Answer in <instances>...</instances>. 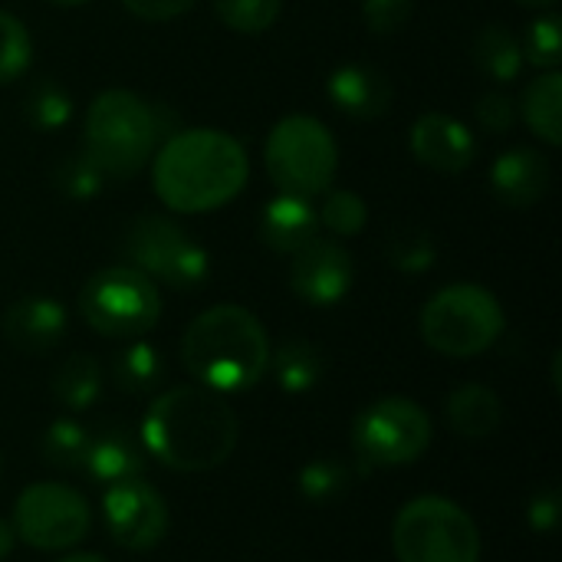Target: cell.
<instances>
[{"instance_id":"cell-1","label":"cell","mask_w":562,"mask_h":562,"mask_svg":"<svg viewBox=\"0 0 562 562\" xmlns=\"http://www.w3.org/2000/svg\"><path fill=\"white\" fill-rule=\"evenodd\" d=\"M247 175V148L221 128H178L151 155L155 194L178 214H207L231 204Z\"/></svg>"},{"instance_id":"cell-2","label":"cell","mask_w":562,"mask_h":562,"mask_svg":"<svg viewBox=\"0 0 562 562\" xmlns=\"http://www.w3.org/2000/svg\"><path fill=\"white\" fill-rule=\"evenodd\" d=\"M142 445L148 458L171 471H214L237 448V415L221 392L178 385L151 402L142 422Z\"/></svg>"},{"instance_id":"cell-3","label":"cell","mask_w":562,"mask_h":562,"mask_svg":"<svg viewBox=\"0 0 562 562\" xmlns=\"http://www.w3.org/2000/svg\"><path fill=\"white\" fill-rule=\"evenodd\" d=\"M181 362L211 392H247L270 369V339L250 310L221 303L191 319L181 336Z\"/></svg>"},{"instance_id":"cell-4","label":"cell","mask_w":562,"mask_h":562,"mask_svg":"<svg viewBox=\"0 0 562 562\" xmlns=\"http://www.w3.org/2000/svg\"><path fill=\"white\" fill-rule=\"evenodd\" d=\"M168 112L128 89H105L86 112V151L99 161L105 178L125 181L138 175L161 138H168Z\"/></svg>"},{"instance_id":"cell-5","label":"cell","mask_w":562,"mask_h":562,"mask_svg":"<svg viewBox=\"0 0 562 562\" xmlns=\"http://www.w3.org/2000/svg\"><path fill=\"white\" fill-rule=\"evenodd\" d=\"M501 300L477 283H451L422 310V339L448 359H474L504 336Z\"/></svg>"},{"instance_id":"cell-6","label":"cell","mask_w":562,"mask_h":562,"mask_svg":"<svg viewBox=\"0 0 562 562\" xmlns=\"http://www.w3.org/2000/svg\"><path fill=\"white\" fill-rule=\"evenodd\" d=\"M79 313L99 336L142 339L161 319V290L142 270L112 263L82 283Z\"/></svg>"},{"instance_id":"cell-7","label":"cell","mask_w":562,"mask_h":562,"mask_svg":"<svg viewBox=\"0 0 562 562\" xmlns=\"http://www.w3.org/2000/svg\"><path fill=\"white\" fill-rule=\"evenodd\" d=\"M392 547L398 562H481V530L454 501L415 497L395 517Z\"/></svg>"},{"instance_id":"cell-8","label":"cell","mask_w":562,"mask_h":562,"mask_svg":"<svg viewBox=\"0 0 562 562\" xmlns=\"http://www.w3.org/2000/svg\"><path fill=\"white\" fill-rule=\"evenodd\" d=\"M263 161L280 191L313 198L329 191L339 168V148L333 132L319 119L286 115L270 128Z\"/></svg>"},{"instance_id":"cell-9","label":"cell","mask_w":562,"mask_h":562,"mask_svg":"<svg viewBox=\"0 0 562 562\" xmlns=\"http://www.w3.org/2000/svg\"><path fill=\"white\" fill-rule=\"evenodd\" d=\"M122 250L128 257V267L178 293H191L211 277V254L165 214L135 217L122 237Z\"/></svg>"},{"instance_id":"cell-10","label":"cell","mask_w":562,"mask_h":562,"mask_svg":"<svg viewBox=\"0 0 562 562\" xmlns=\"http://www.w3.org/2000/svg\"><path fill=\"white\" fill-rule=\"evenodd\" d=\"M431 418L412 398H382L352 422V448L372 468L415 464L431 448Z\"/></svg>"},{"instance_id":"cell-11","label":"cell","mask_w":562,"mask_h":562,"mask_svg":"<svg viewBox=\"0 0 562 562\" xmlns=\"http://www.w3.org/2000/svg\"><path fill=\"white\" fill-rule=\"evenodd\" d=\"M92 527L89 501L66 484H30L13 507V533L33 550H69Z\"/></svg>"},{"instance_id":"cell-12","label":"cell","mask_w":562,"mask_h":562,"mask_svg":"<svg viewBox=\"0 0 562 562\" xmlns=\"http://www.w3.org/2000/svg\"><path fill=\"white\" fill-rule=\"evenodd\" d=\"M105 527L125 550H151L168 533V507L155 487L142 477L105 487L102 497Z\"/></svg>"},{"instance_id":"cell-13","label":"cell","mask_w":562,"mask_h":562,"mask_svg":"<svg viewBox=\"0 0 562 562\" xmlns=\"http://www.w3.org/2000/svg\"><path fill=\"white\" fill-rule=\"evenodd\" d=\"M356 283V260L336 240H310L293 254L290 290L310 306H336Z\"/></svg>"},{"instance_id":"cell-14","label":"cell","mask_w":562,"mask_h":562,"mask_svg":"<svg viewBox=\"0 0 562 562\" xmlns=\"http://www.w3.org/2000/svg\"><path fill=\"white\" fill-rule=\"evenodd\" d=\"M408 145L422 165L445 171V175H458V171L471 168V161L477 155L474 132L448 112H425L412 125Z\"/></svg>"},{"instance_id":"cell-15","label":"cell","mask_w":562,"mask_h":562,"mask_svg":"<svg viewBox=\"0 0 562 562\" xmlns=\"http://www.w3.org/2000/svg\"><path fill=\"white\" fill-rule=\"evenodd\" d=\"M553 181V168L550 158L537 148H510L504 155H497L494 168H491V191L504 207L514 211H527L533 207Z\"/></svg>"},{"instance_id":"cell-16","label":"cell","mask_w":562,"mask_h":562,"mask_svg":"<svg viewBox=\"0 0 562 562\" xmlns=\"http://www.w3.org/2000/svg\"><path fill=\"white\" fill-rule=\"evenodd\" d=\"M66 310L53 296H23L3 313V336L26 356L49 352L66 336Z\"/></svg>"},{"instance_id":"cell-17","label":"cell","mask_w":562,"mask_h":562,"mask_svg":"<svg viewBox=\"0 0 562 562\" xmlns=\"http://www.w3.org/2000/svg\"><path fill=\"white\" fill-rule=\"evenodd\" d=\"M82 468L92 474V481L112 487V484L142 477L148 468V451L142 438L128 431L125 425H105L95 435H89Z\"/></svg>"},{"instance_id":"cell-18","label":"cell","mask_w":562,"mask_h":562,"mask_svg":"<svg viewBox=\"0 0 562 562\" xmlns=\"http://www.w3.org/2000/svg\"><path fill=\"white\" fill-rule=\"evenodd\" d=\"M326 92L342 115H352L362 122L385 115L392 105L389 76L369 63H342L339 69H333L326 79Z\"/></svg>"},{"instance_id":"cell-19","label":"cell","mask_w":562,"mask_h":562,"mask_svg":"<svg viewBox=\"0 0 562 562\" xmlns=\"http://www.w3.org/2000/svg\"><path fill=\"white\" fill-rule=\"evenodd\" d=\"M316 237H319V217H316V207H313L310 198L280 191L277 198H270L263 204V214H260V240L270 250L293 257L300 247H306Z\"/></svg>"},{"instance_id":"cell-20","label":"cell","mask_w":562,"mask_h":562,"mask_svg":"<svg viewBox=\"0 0 562 562\" xmlns=\"http://www.w3.org/2000/svg\"><path fill=\"white\" fill-rule=\"evenodd\" d=\"M448 422L461 438L484 441L501 428L504 405H501L494 389H487L481 382H471V385H461V389H454L448 395Z\"/></svg>"},{"instance_id":"cell-21","label":"cell","mask_w":562,"mask_h":562,"mask_svg":"<svg viewBox=\"0 0 562 562\" xmlns=\"http://www.w3.org/2000/svg\"><path fill=\"white\" fill-rule=\"evenodd\" d=\"M520 115L527 122V128L547 142L550 148L562 145V76L560 69H547L540 72L533 82H527L524 95H520Z\"/></svg>"},{"instance_id":"cell-22","label":"cell","mask_w":562,"mask_h":562,"mask_svg":"<svg viewBox=\"0 0 562 562\" xmlns=\"http://www.w3.org/2000/svg\"><path fill=\"white\" fill-rule=\"evenodd\" d=\"M277 385L290 395H303L319 385L326 372V352L310 342V339H286L273 356H270Z\"/></svg>"},{"instance_id":"cell-23","label":"cell","mask_w":562,"mask_h":562,"mask_svg":"<svg viewBox=\"0 0 562 562\" xmlns=\"http://www.w3.org/2000/svg\"><path fill=\"white\" fill-rule=\"evenodd\" d=\"M474 63L477 69L494 79V82H514L520 79L527 59H524V46L520 36L510 33L504 23H491L474 36Z\"/></svg>"},{"instance_id":"cell-24","label":"cell","mask_w":562,"mask_h":562,"mask_svg":"<svg viewBox=\"0 0 562 562\" xmlns=\"http://www.w3.org/2000/svg\"><path fill=\"white\" fill-rule=\"evenodd\" d=\"M165 362L151 342H132L112 359V382L125 395H148L161 385Z\"/></svg>"},{"instance_id":"cell-25","label":"cell","mask_w":562,"mask_h":562,"mask_svg":"<svg viewBox=\"0 0 562 562\" xmlns=\"http://www.w3.org/2000/svg\"><path fill=\"white\" fill-rule=\"evenodd\" d=\"M102 392V369L92 356L86 352H76L69 356L56 375H53V395L59 405L72 408V412H86L89 405H95Z\"/></svg>"},{"instance_id":"cell-26","label":"cell","mask_w":562,"mask_h":562,"mask_svg":"<svg viewBox=\"0 0 562 562\" xmlns=\"http://www.w3.org/2000/svg\"><path fill=\"white\" fill-rule=\"evenodd\" d=\"M86 448H89V431L72 418L53 422L40 441L43 461L56 471H79L86 461Z\"/></svg>"},{"instance_id":"cell-27","label":"cell","mask_w":562,"mask_h":562,"mask_svg":"<svg viewBox=\"0 0 562 562\" xmlns=\"http://www.w3.org/2000/svg\"><path fill=\"white\" fill-rule=\"evenodd\" d=\"M23 112H26V122H30L33 128H40V132H56V128H63V125L69 122V115H72V99H69V92H66L59 82L40 79V82L26 92Z\"/></svg>"},{"instance_id":"cell-28","label":"cell","mask_w":562,"mask_h":562,"mask_svg":"<svg viewBox=\"0 0 562 562\" xmlns=\"http://www.w3.org/2000/svg\"><path fill=\"white\" fill-rule=\"evenodd\" d=\"M385 257L402 273H425V270L435 267L438 247H435V237L428 231H422V227H402V231H395L389 237Z\"/></svg>"},{"instance_id":"cell-29","label":"cell","mask_w":562,"mask_h":562,"mask_svg":"<svg viewBox=\"0 0 562 562\" xmlns=\"http://www.w3.org/2000/svg\"><path fill=\"white\" fill-rule=\"evenodd\" d=\"M53 181H56V188H59L66 198H72V201H86V198H95L109 178H105V171L99 168V161L82 148V151L66 155V158L56 165Z\"/></svg>"},{"instance_id":"cell-30","label":"cell","mask_w":562,"mask_h":562,"mask_svg":"<svg viewBox=\"0 0 562 562\" xmlns=\"http://www.w3.org/2000/svg\"><path fill=\"white\" fill-rule=\"evenodd\" d=\"M316 217H319V227H326L333 237H356L362 234L369 221V207L356 191L336 188V191H326V201L323 207H316Z\"/></svg>"},{"instance_id":"cell-31","label":"cell","mask_w":562,"mask_h":562,"mask_svg":"<svg viewBox=\"0 0 562 562\" xmlns=\"http://www.w3.org/2000/svg\"><path fill=\"white\" fill-rule=\"evenodd\" d=\"M349 481H352V471L339 458H316L300 471L296 487L306 501L326 504V501H336L339 494H346Z\"/></svg>"},{"instance_id":"cell-32","label":"cell","mask_w":562,"mask_h":562,"mask_svg":"<svg viewBox=\"0 0 562 562\" xmlns=\"http://www.w3.org/2000/svg\"><path fill=\"white\" fill-rule=\"evenodd\" d=\"M33 63V40L20 16L0 10V82L20 79Z\"/></svg>"},{"instance_id":"cell-33","label":"cell","mask_w":562,"mask_h":562,"mask_svg":"<svg viewBox=\"0 0 562 562\" xmlns=\"http://www.w3.org/2000/svg\"><path fill=\"white\" fill-rule=\"evenodd\" d=\"M214 13L234 33H267L280 16V0H214Z\"/></svg>"},{"instance_id":"cell-34","label":"cell","mask_w":562,"mask_h":562,"mask_svg":"<svg viewBox=\"0 0 562 562\" xmlns=\"http://www.w3.org/2000/svg\"><path fill=\"white\" fill-rule=\"evenodd\" d=\"M557 13H543L527 26V36L520 40L524 59L533 63L537 69H560L562 63V30Z\"/></svg>"},{"instance_id":"cell-35","label":"cell","mask_w":562,"mask_h":562,"mask_svg":"<svg viewBox=\"0 0 562 562\" xmlns=\"http://www.w3.org/2000/svg\"><path fill=\"white\" fill-rule=\"evenodd\" d=\"M474 119L491 135H504L517 122V102L507 92H484L474 105Z\"/></svg>"},{"instance_id":"cell-36","label":"cell","mask_w":562,"mask_h":562,"mask_svg":"<svg viewBox=\"0 0 562 562\" xmlns=\"http://www.w3.org/2000/svg\"><path fill=\"white\" fill-rule=\"evenodd\" d=\"M412 0H362V20L372 33H395L408 23Z\"/></svg>"},{"instance_id":"cell-37","label":"cell","mask_w":562,"mask_h":562,"mask_svg":"<svg viewBox=\"0 0 562 562\" xmlns=\"http://www.w3.org/2000/svg\"><path fill=\"white\" fill-rule=\"evenodd\" d=\"M198 0H122V7L138 16V20H148V23H165V20H175L181 13H188Z\"/></svg>"},{"instance_id":"cell-38","label":"cell","mask_w":562,"mask_h":562,"mask_svg":"<svg viewBox=\"0 0 562 562\" xmlns=\"http://www.w3.org/2000/svg\"><path fill=\"white\" fill-rule=\"evenodd\" d=\"M560 494L553 491V487H547V491H540L533 501H530V507H527V524H530V530H537V533H550V530H557V524H560Z\"/></svg>"},{"instance_id":"cell-39","label":"cell","mask_w":562,"mask_h":562,"mask_svg":"<svg viewBox=\"0 0 562 562\" xmlns=\"http://www.w3.org/2000/svg\"><path fill=\"white\" fill-rule=\"evenodd\" d=\"M13 543H16V533H13V527H10L7 520H0V562L10 557Z\"/></svg>"},{"instance_id":"cell-40","label":"cell","mask_w":562,"mask_h":562,"mask_svg":"<svg viewBox=\"0 0 562 562\" xmlns=\"http://www.w3.org/2000/svg\"><path fill=\"white\" fill-rule=\"evenodd\" d=\"M59 562H105L102 557H95V553H72V557H66V560Z\"/></svg>"},{"instance_id":"cell-41","label":"cell","mask_w":562,"mask_h":562,"mask_svg":"<svg viewBox=\"0 0 562 562\" xmlns=\"http://www.w3.org/2000/svg\"><path fill=\"white\" fill-rule=\"evenodd\" d=\"M517 3H524V7H553L557 0H517Z\"/></svg>"},{"instance_id":"cell-42","label":"cell","mask_w":562,"mask_h":562,"mask_svg":"<svg viewBox=\"0 0 562 562\" xmlns=\"http://www.w3.org/2000/svg\"><path fill=\"white\" fill-rule=\"evenodd\" d=\"M49 3H56V7H82L89 0H49Z\"/></svg>"}]
</instances>
